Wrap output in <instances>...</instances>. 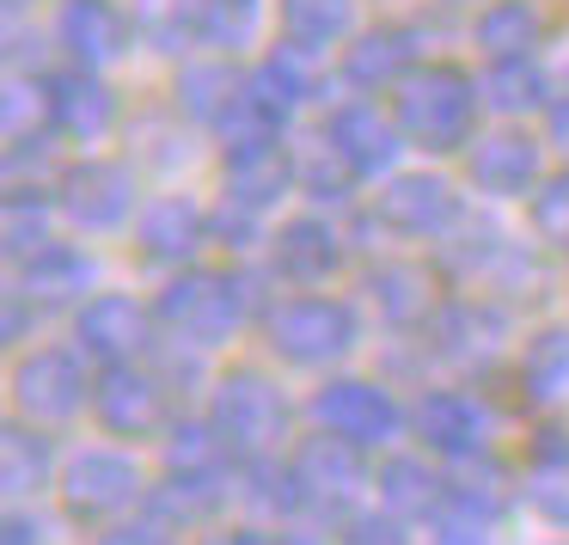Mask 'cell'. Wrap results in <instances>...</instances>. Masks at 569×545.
Masks as SVG:
<instances>
[{
	"instance_id": "1",
	"label": "cell",
	"mask_w": 569,
	"mask_h": 545,
	"mask_svg": "<svg viewBox=\"0 0 569 545\" xmlns=\"http://www.w3.org/2000/svg\"><path fill=\"white\" fill-rule=\"evenodd\" d=\"M478 111H483V87L471 68L459 62H422L405 87L392 92V117L405 129L410 148H422L429 160L441 153H466L478 141Z\"/></svg>"
},
{
	"instance_id": "2",
	"label": "cell",
	"mask_w": 569,
	"mask_h": 545,
	"mask_svg": "<svg viewBox=\"0 0 569 545\" xmlns=\"http://www.w3.org/2000/svg\"><path fill=\"white\" fill-rule=\"evenodd\" d=\"M251 276L246 270H172L166 288L153 295V319L172 344H190V349H221L239 337V325L251 319Z\"/></svg>"
},
{
	"instance_id": "3",
	"label": "cell",
	"mask_w": 569,
	"mask_h": 545,
	"mask_svg": "<svg viewBox=\"0 0 569 545\" xmlns=\"http://www.w3.org/2000/svg\"><path fill=\"white\" fill-rule=\"evenodd\" d=\"M263 344L288 368H337L361 344V313L343 295H312V288H300V295L276 300L263 313Z\"/></svg>"
},
{
	"instance_id": "4",
	"label": "cell",
	"mask_w": 569,
	"mask_h": 545,
	"mask_svg": "<svg viewBox=\"0 0 569 545\" xmlns=\"http://www.w3.org/2000/svg\"><path fill=\"white\" fill-rule=\"evenodd\" d=\"M148 472H141L136 454L123 447H80V454L62 459V478H56V496H62V515L74 527H117L136 508H148Z\"/></svg>"
},
{
	"instance_id": "5",
	"label": "cell",
	"mask_w": 569,
	"mask_h": 545,
	"mask_svg": "<svg viewBox=\"0 0 569 545\" xmlns=\"http://www.w3.org/2000/svg\"><path fill=\"white\" fill-rule=\"evenodd\" d=\"M92 386H99V374L87 368V349L43 344V349H26L13 361L7 398H13V417L38 423V429H62V423H74L92 405Z\"/></svg>"
},
{
	"instance_id": "6",
	"label": "cell",
	"mask_w": 569,
	"mask_h": 545,
	"mask_svg": "<svg viewBox=\"0 0 569 545\" xmlns=\"http://www.w3.org/2000/svg\"><path fill=\"white\" fill-rule=\"evenodd\" d=\"M209 417L239 459H263V454H282L295 410H288L282 386L263 368H227L209 386Z\"/></svg>"
},
{
	"instance_id": "7",
	"label": "cell",
	"mask_w": 569,
	"mask_h": 545,
	"mask_svg": "<svg viewBox=\"0 0 569 545\" xmlns=\"http://www.w3.org/2000/svg\"><path fill=\"white\" fill-rule=\"evenodd\" d=\"M307 410H312L319 429L343 435V442L368 447V454H386V447L410 429V410L398 405L392 386L361 380V374H331V380H319V393L307 398Z\"/></svg>"
},
{
	"instance_id": "8",
	"label": "cell",
	"mask_w": 569,
	"mask_h": 545,
	"mask_svg": "<svg viewBox=\"0 0 569 545\" xmlns=\"http://www.w3.org/2000/svg\"><path fill=\"white\" fill-rule=\"evenodd\" d=\"M172 380H166L153 361H117V368H99V386H92V417H99L104 435L117 442H160L172 429Z\"/></svg>"
},
{
	"instance_id": "9",
	"label": "cell",
	"mask_w": 569,
	"mask_h": 545,
	"mask_svg": "<svg viewBox=\"0 0 569 545\" xmlns=\"http://www.w3.org/2000/svg\"><path fill=\"white\" fill-rule=\"evenodd\" d=\"M56 202H62V221L80 234H123L141 215V178L129 160L87 153L56 178Z\"/></svg>"
},
{
	"instance_id": "10",
	"label": "cell",
	"mask_w": 569,
	"mask_h": 545,
	"mask_svg": "<svg viewBox=\"0 0 569 545\" xmlns=\"http://www.w3.org/2000/svg\"><path fill=\"white\" fill-rule=\"evenodd\" d=\"M373 221L392 239H417V246H435L447 239L459 221H466V197L447 172H392L380 190H373Z\"/></svg>"
},
{
	"instance_id": "11",
	"label": "cell",
	"mask_w": 569,
	"mask_h": 545,
	"mask_svg": "<svg viewBox=\"0 0 569 545\" xmlns=\"http://www.w3.org/2000/svg\"><path fill=\"white\" fill-rule=\"evenodd\" d=\"M410 435H417L422 454L447 459V466L478 459L490 454V405L478 393H466V386H429L410 405Z\"/></svg>"
},
{
	"instance_id": "12",
	"label": "cell",
	"mask_w": 569,
	"mask_h": 545,
	"mask_svg": "<svg viewBox=\"0 0 569 545\" xmlns=\"http://www.w3.org/2000/svg\"><path fill=\"white\" fill-rule=\"evenodd\" d=\"M466 178L478 197L515 202V197H532L551 172H545V148L532 129L496 123V129H478V141L466 148Z\"/></svg>"
},
{
	"instance_id": "13",
	"label": "cell",
	"mask_w": 569,
	"mask_h": 545,
	"mask_svg": "<svg viewBox=\"0 0 569 545\" xmlns=\"http://www.w3.org/2000/svg\"><path fill=\"white\" fill-rule=\"evenodd\" d=\"M319 136L343 153V166L361 178V185H386V178L398 172V160H405V148H410L405 129H398V117L380 111L373 99L331 105V117H325Z\"/></svg>"
},
{
	"instance_id": "14",
	"label": "cell",
	"mask_w": 569,
	"mask_h": 545,
	"mask_svg": "<svg viewBox=\"0 0 569 545\" xmlns=\"http://www.w3.org/2000/svg\"><path fill=\"white\" fill-rule=\"evenodd\" d=\"M153 337H160V319L153 307H141L136 295H87L74 313V344L87 349V361L99 368H117V361H148Z\"/></svg>"
},
{
	"instance_id": "15",
	"label": "cell",
	"mask_w": 569,
	"mask_h": 545,
	"mask_svg": "<svg viewBox=\"0 0 569 545\" xmlns=\"http://www.w3.org/2000/svg\"><path fill=\"white\" fill-rule=\"evenodd\" d=\"M56 43H62L68 68L104 75V68L123 62L129 43H136L129 7H117V0H56Z\"/></svg>"
},
{
	"instance_id": "16",
	"label": "cell",
	"mask_w": 569,
	"mask_h": 545,
	"mask_svg": "<svg viewBox=\"0 0 569 545\" xmlns=\"http://www.w3.org/2000/svg\"><path fill=\"white\" fill-rule=\"evenodd\" d=\"M50 117H56V136L62 141L99 148V141H111L123 129V99L92 68H62V75H50Z\"/></svg>"
},
{
	"instance_id": "17",
	"label": "cell",
	"mask_w": 569,
	"mask_h": 545,
	"mask_svg": "<svg viewBox=\"0 0 569 545\" xmlns=\"http://www.w3.org/2000/svg\"><path fill=\"white\" fill-rule=\"evenodd\" d=\"M209 246V209L184 190H160L136 215V251L160 270H190V258Z\"/></svg>"
},
{
	"instance_id": "18",
	"label": "cell",
	"mask_w": 569,
	"mask_h": 545,
	"mask_svg": "<svg viewBox=\"0 0 569 545\" xmlns=\"http://www.w3.org/2000/svg\"><path fill=\"white\" fill-rule=\"evenodd\" d=\"M270 270H276V283H288V288H325L337 270H343V234H337L331 221H325L319 209H307V215H288L282 227H276L270 239Z\"/></svg>"
},
{
	"instance_id": "19",
	"label": "cell",
	"mask_w": 569,
	"mask_h": 545,
	"mask_svg": "<svg viewBox=\"0 0 569 545\" xmlns=\"http://www.w3.org/2000/svg\"><path fill=\"white\" fill-rule=\"evenodd\" d=\"M422 68V56H417V31L410 26H368V31H356L349 38V50H343V80L361 92V99H380V92H398L410 75Z\"/></svg>"
},
{
	"instance_id": "20",
	"label": "cell",
	"mask_w": 569,
	"mask_h": 545,
	"mask_svg": "<svg viewBox=\"0 0 569 545\" xmlns=\"http://www.w3.org/2000/svg\"><path fill=\"white\" fill-rule=\"evenodd\" d=\"M288 459H295V472L307 478V490H312V503H319V508H337V503H349L356 490H368V484H373L368 447L343 442V435H331V429L300 435Z\"/></svg>"
},
{
	"instance_id": "21",
	"label": "cell",
	"mask_w": 569,
	"mask_h": 545,
	"mask_svg": "<svg viewBox=\"0 0 569 545\" xmlns=\"http://www.w3.org/2000/svg\"><path fill=\"white\" fill-rule=\"evenodd\" d=\"M429 337H435V356L459 361V368H478V361H490L502 349L508 313L490 295H459V300H441V313L429 319Z\"/></svg>"
},
{
	"instance_id": "22",
	"label": "cell",
	"mask_w": 569,
	"mask_h": 545,
	"mask_svg": "<svg viewBox=\"0 0 569 545\" xmlns=\"http://www.w3.org/2000/svg\"><path fill=\"white\" fill-rule=\"evenodd\" d=\"M295 148H251V153H227L221 160V202H239V209L263 215L270 221L282 209V197H295Z\"/></svg>"
},
{
	"instance_id": "23",
	"label": "cell",
	"mask_w": 569,
	"mask_h": 545,
	"mask_svg": "<svg viewBox=\"0 0 569 545\" xmlns=\"http://www.w3.org/2000/svg\"><path fill=\"white\" fill-rule=\"evenodd\" d=\"M233 503L246 508L251 521H300V515H312V490H307V478L295 472V459H282V454H263V459H239V472H233Z\"/></svg>"
},
{
	"instance_id": "24",
	"label": "cell",
	"mask_w": 569,
	"mask_h": 545,
	"mask_svg": "<svg viewBox=\"0 0 569 545\" xmlns=\"http://www.w3.org/2000/svg\"><path fill=\"white\" fill-rule=\"evenodd\" d=\"M356 0H276V43L325 62L331 50H349L356 38Z\"/></svg>"
},
{
	"instance_id": "25",
	"label": "cell",
	"mask_w": 569,
	"mask_h": 545,
	"mask_svg": "<svg viewBox=\"0 0 569 545\" xmlns=\"http://www.w3.org/2000/svg\"><path fill=\"white\" fill-rule=\"evenodd\" d=\"M373 490H380V503L392 508V515L405 521H435L447 508V472L435 466V454H386L380 466H373Z\"/></svg>"
},
{
	"instance_id": "26",
	"label": "cell",
	"mask_w": 569,
	"mask_h": 545,
	"mask_svg": "<svg viewBox=\"0 0 569 545\" xmlns=\"http://www.w3.org/2000/svg\"><path fill=\"white\" fill-rule=\"evenodd\" d=\"M368 300L380 307V319L392 331H417L441 313V295H435V276L410 258H386L368 270Z\"/></svg>"
},
{
	"instance_id": "27",
	"label": "cell",
	"mask_w": 569,
	"mask_h": 545,
	"mask_svg": "<svg viewBox=\"0 0 569 545\" xmlns=\"http://www.w3.org/2000/svg\"><path fill=\"white\" fill-rule=\"evenodd\" d=\"M56 478H62V466H56L50 429L13 417L0 435V490H7V503H31V496L56 490Z\"/></svg>"
},
{
	"instance_id": "28",
	"label": "cell",
	"mask_w": 569,
	"mask_h": 545,
	"mask_svg": "<svg viewBox=\"0 0 569 545\" xmlns=\"http://www.w3.org/2000/svg\"><path fill=\"white\" fill-rule=\"evenodd\" d=\"M471 43H478L483 62H520V56H539V43H545L539 0H483L478 19H471Z\"/></svg>"
},
{
	"instance_id": "29",
	"label": "cell",
	"mask_w": 569,
	"mask_h": 545,
	"mask_svg": "<svg viewBox=\"0 0 569 545\" xmlns=\"http://www.w3.org/2000/svg\"><path fill=\"white\" fill-rule=\"evenodd\" d=\"M13 288L31 300V307H62V300H80L92 288V258L68 239L43 246L38 258L13 264Z\"/></svg>"
},
{
	"instance_id": "30",
	"label": "cell",
	"mask_w": 569,
	"mask_h": 545,
	"mask_svg": "<svg viewBox=\"0 0 569 545\" xmlns=\"http://www.w3.org/2000/svg\"><path fill=\"white\" fill-rule=\"evenodd\" d=\"M515 380H520V398H527L532 410L569 405V325H539V331L520 344Z\"/></svg>"
},
{
	"instance_id": "31",
	"label": "cell",
	"mask_w": 569,
	"mask_h": 545,
	"mask_svg": "<svg viewBox=\"0 0 569 545\" xmlns=\"http://www.w3.org/2000/svg\"><path fill=\"white\" fill-rule=\"evenodd\" d=\"M483 87V111H496L502 123H520V117H545L557 99L551 75H545L539 56H520V62H490L478 75Z\"/></svg>"
},
{
	"instance_id": "32",
	"label": "cell",
	"mask_w": 569,
	"mask_h": 545,
	"mask_svg": "<svg viewBox=\"0 0 569 545\" xmlns=\"http://www.w3.org/2000/svg\"><path fill=\"white\" fill-rule=\"evenodd\" d=\"M160 459L172 478H233L239 454L227 447V435L214 429V417H178L160 435Z\"/></svg>"
},
{
	"instance_id": "33",
	"label": "cell",
	"mask_w": 569,
	"mask_h": 545,
	"mask_svg": "<svg viewBox=\"0 0 569 545\" xmlns=\"http://www.w3.org/2000/svg\"><path fill=\"white\" fill-rule=\"evenodd\" d=\"M221 508H233V478H172V472H166L148 490V515H160L166 527H178V533L209 527Z\"/></svg>"
},
{
	"instance_id": "34",
	"label": "cell",
	"mask_w": 569,
	"mask_h": 545,
	"mask_svg": "<svg viewBox=\"0 0 569 545\" xmlns=\"http://www.w3.org/2000/svg\"><path fill=\"white\" fill-rule=\"evenodd\" d=\"M239 68H233V56H197V62H184L178 68V87H172V105H178V117H190V123H202V129H214V117L233 105V92H239Z\"/></svg>"
},
{
	"instance_id": "35",
	"label": "cell",
	"mask_w": 569,
	"mask_h": 545,
	"mask_svg": "<svg viewBox=\"0 0 569 545\" xmlns=\"http://www.w3.org/2000/svg\"><path fill=\"white\" fill-rule=\"evenodd\" d=\"M56 190H38V185H13L7 190V215H0V239H7V258L26 264L38 258L43 246H56Z\"/></svg>"
},
{
	"instance_id": "36",
	"label": "cell",
	"mask_w": 569,
	"mask_h": 545,
	"mask_svg": "<svg viewBox=\"0 0 569 545\" xmlns=\"http://www.w3.org/2000/svg\"><path fill=\"white\" fill-rule=\"evenodd\" d=\"M276 19V0H202V50L246 56Z\"/></svg>"
},
{
	"instance_id": "37",
	"label": "cell",
	"mask_w": 569,
	"mask_h": 545,
	"mask_svg": "<svg viewBox=\"0 0 569 545\" xmlns=\"http://www.w3.org/2000/svg\"><path fill=\"white\" fill-rule=\"evenodd\" d=\"M129 26L148 50L178 56L184 43H202V0H129Z\"/></svg>"
},
{
	"instance_id": "38",
	"label": "cell",
	"mask_w": 569,
	"mask_h": 545,
	"mask_svg": "<svg viewBox=\"0 0 569 545\" xmlns=\"http://www.w3.org/2000/svg\"><path fill=\"white\" fill-rule=\"evenodd\" d=\"M295 178H300V197H307L312 209H337V202H349V190L361 185V178L343 166V153H337L325 136L295 148Z\"/></svg>"
},
{
	"instance_id": "39",
	"label": "cell",
	"mask_w": 569,
	"mask_h": 545,
	"mask_svg": "<svg viewBox=\"0 0 569 545\" xmlns=\"http://www.w3.org/2000/svg\"><path fill=\"white\" fill-rule=\"evenodd\" d=\"M527 227L545 251L569 258V172H551L539 190L527 197Z\"/></svg>"
},
{
	"instance_id": "40",
	"label": "cell",
	"mask_w": 569,
	"mask_h": 545,
	"mask_svg": "<svg viewBox=\"0 0 569 545\" xmlns=\"http://www.w3.org/2000/svg\"><path fill=\"white\" fill-rule=\"evenodd\" d=\"M527 508L545 521V527L569 533V459H551V466H527V484H520Z\"/></svg>"
},
{
	"instance_id": "41",
	"label": "cell",
	"mask_w": 569,
	"mask_h": 545,
	"mask_svg": "<svg viewBox=\"0 0 569 545\" xmlns=\"http://www.w3.org/2000/svg\"><path fill=\"white\" fill-rule=\"evenodd\" d=\"M129 141H153V153H141L136 166H160V172L190 166V129H178L172 117H141V123L129 129Z\"/></svg>"
},
{
	"instance_id": "42",
	"label": "cell",
	"mask_w": 569,
	"mask_h": 545,
	"mask_svg": "<svg viewBox=\"0 0 569 545\" xmlns=\"http://www.w3.org/2000/svg\"><path fill=\"white\" fill-rule=\"evenodd\" d=\"M337 539L343 545H417V533H410L405 515H392L386 503H373V508H361V515H349Z\"/></svg>"
},
{
	"instance_id": "43",
	"label": "cell",
	"mask_w": 569,
	"mask_h": 545,
	"mask_svg": "<svg viewBox=\"0 0 569 545\" xmlns=\"http://www.w3.org/2000/svg\"><path fill=\"white\" fill-rule=\"evenodd\" d=\"M263 239V215L239 209V202H214L209 209V246L221 251H251Z\"/></svg>"
},
{
	"instance_id": "44",
	"label": "cell",
	"mask_w": 569,
	"mask_h": 545,
	"mask_svg": "<svg viewBox=\"0 0 569 545\" xmlns=\"http://www.w3.org/2000/svg\"><path fill=\"white\" fill-rule=\"evenodd\" d=\"M99 545H178V527H166L160 515H148V508H141L136 521H117V527H104Z\"/></svg>"
},
{
	"instance_id": "45",
	"label": "cell",
	"mask_w": 569,
	"mask_h": 545,
	"mask_svg": "<svg viewBox=\"0 0 569 545\" xmlns=\"http://www.w3.org/2000/svg\"><path fill=\"white\" fill-rule=\"evenodd\" d=\"M429 545H490V527L471 515H435L429 521Z\"/></svg>"
},
{
	"instance_id": "46",
	"label": "cell",
	"mask_w": 569,
	"mask_h": 545,
	"mask_svg": "<svg viewBox=\"0 0 569 545\" xmlns=\"http://www.w3.org/2000/svg\"><path fill=\"white\" fill-rule=\"evenodd\" d=\"M239 545H319V539L300 533L295 521H246V527H239Z\"/></svg>"
},
{
	"instance_id": "47",
	"label": "cell",
	"mask_w": 569,
	"mask_h": 545,
	"mask_svg": "<svg viewBox=\"0 0 569 545\" xmlns=\"http://www.w3.org/2000/svg\"><path fill=\"white\" fill-rule=\"evenodd\" d=\"M7 545H43V521L31 515L26 503L7 508Z\"/></svg>"
},
{
	"instance_id": "48",
	"label": "cell",
	"mask_w": 569,
	"mask_h": 545,
	"mask_svg": "<svg viewBox=\"0 0 569 545\" xmlns=\"http://www.w3.org/2000/svg\"><path fill=\"white\" fill-rule=\"evenodd\" d=\"M545 136H551L557 148H569V92L551 99V111H545Z\"/></svg>"
},
{
	"instance_id": "49",
	"label": "cell",
	"mask_w": 569,
	"mask_h": 545,
	"mask_svg": "<svg viewBox=\"0 0 569 545\" xmlns=\"http://www.w3.org/2000/svg\"><path fill=\"white\" fill-rule=\"evenodd\" d=\"M197 545H239V527H209Z\"/></svg>"
},
{
	"instance_id": "50",
	"label": "cell",
	"mask_w": 569,
	"mask_h": 545,
	"mask_svg": "<svg viewBox=\"0 0 569 545\" xmlns=\"http://www.w3.org/2000/svg\"><path fill=\"white\" fill-rule=\"evenodd\" d=\"M7 7H13V13H26V7H38V0H7Z\"/></svg>"
}]
</instances>
